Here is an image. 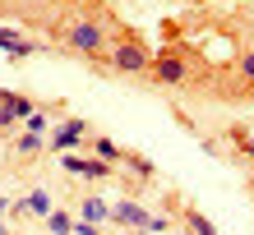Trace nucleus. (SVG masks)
<instances>
[{
	"label": "nucleus",
	"mask_w": 254,
	"mask_h": 235,
	"mask_svg": "<svg viewBox=\"0 0 254 235\" xmlns=\"http://www.w3.org/2000/svg\"><path fill=\"white\" fill-rule=\"evenodd\" d=\"M65 37H69V47L83 51V55H97V51H102V28H97V23H69Z\"/></svg>",
	"instance_id": "nucleus-1"
},
{
	"label": "nucleus",
	"mask_w": 254,
	"mask_h": 235,
	"mask_svg": "<svg viewBox=\"0 0 254 235\" xmlns=\"http://www.w3.org/2000/svg\"><path fill=\"white\" fill-rule=\"evenodd\" d=\"M111 65H116V69H129V74H139V69H148V55H143L139 42H125V47L111 51Z\"/></svg>",
	"instance_id": "nucleus-2"
},
{
	"label": "nucleus",
	"mask_w": 254,
	"mask_h": 235,
	"mask_svg": "<svg viewBox=\"0 0 254 235\" xmlns=\"http://www.w3.org/2000/svg\"><path fill=\"white\" fill-rule=\"evenodd\" d=\"M111 217H116V222H125V226H148V231H153V217H148L139 203H116Z\"/></svg>",
	"instance_id": "nucleus-3"
},
{
	"label": "nucleus",
	"mask_w": 254,
	"mask_h": 235,
	"mask_svg": "<svg viewBox=\"0 0 254 235\" xmlns=\"http://www.w3.org/2000/svg\"><path fill=\"white\" fill-rule=\"evenodd\" d=\"M153 69H157V79H167V83H176V79H185V65H181V55H157L153 60Z\"/></svg>",
	"instance_id": "nucleus-4"
},
{
	"label": "nucleus",
	"mask_w": 254,
	"mask_h": 235,
	"mask_svg": "<svg viewBox=\"0 0 254 235\" xmlns=\"http://www.w3.org/2000/svg\"><path fill=\"white\" fill-rule=\"evenodd\" d=\"M65 171H74V175H107L111 166H102V161H79V157H69V161H65Z\"/></svg>",
	"instance_id": "nucleus-5"
},
{
	"label": "nucleus",
	"mask_w": 254,
	"mask_h": 235,
	"mask_svg": "<svg viewBox=\"0 0 254 235\" xmlns=\"http://www.w3.org/2000/svg\"><path fill=\"white\" fill-rule=\"evenodd\" d=\"M83 217H88V222H107L111 208H107L102 198H83Z\"/></svg>",
	"instance_id": "nucleus-6"
},
{
	"label": "nucleus",
	"mask_w": 254,
	"mask_h": 235,
	"mask_svg": "<svg viewBox=\"0 0 254 235\" xmlns=\"http://www.w3.org/2000/svg\"><path fill=\"white\" fill-rule=\"evenodd\" d=\"M79 139H83V125H79V120H69L61 134H56V148H69V143H79Z\"/></svg>",
	"instance_id": "nucleus-7"
},
{
	"label": "nucleus",
	"mask_w": 254,
	"mask_h": 235,
	"mask_svg": "<svg viewBox=\"0 0 254 235\" xmlns=\"http://www.w3.org/2000/svg\"><path fill=\"white\" fill-rule=\"evenodd\" d=\"M0 47L14 51V55H28V51H33V42H23V37H14V33H0Z\"/></svg>",
	"instance_id": "nucleus-8"
},
{
	"label": "nucleus",
	"mask_w": 254,
	"mask_h": 235,
	"mask_svg": "<svg viewBox=\"0 0 254 235\" xmlns=\"http://www.w3.org/2000/svg\"><path fill=\"white\" fill-rule=\"evenodd\" d=\"M28 208H33L37 217H51V198H47V194H42V189H37V194L28 198Z\"/></svg>",
	"instance_id": "nucleus-9"
},
{
	"label": "nucleus",
	"mask_w": 254,
	"mask_h": 235,
	"mask_svg": "<svg viewBox=\"0 0 254 235\" xmlns=\"http://www.w3.org/2000/svg\"><path fill=\"white\" fill-rule=\"evenodd\" d=\"M231 139H236V148H245L254 157V134H250V129H231Z\"/></svg>",
	"instance_id": "nucleus-10"
},
{
	"label": "nucleus",
	"mask_w": 254,
	"mask_h": 235,
	"mask_svg": "<svg viewBox=\"0 0 254 235\" xmlns=\"http://www.w3.org/2000/svg\"><path fill=\"white\" fill-rule=\"evenodd\" d=\"M37 148H42V134H33V129H28V134L19 139V152L28 157V152H37Z\"/></svg>",
	"instance_id": "nucleus-11"
},
{
	"label": "nucleus",
	"mask_w": 254,
	"mask_h": 235,
	"mask_svg": "<svg viewBox=\"0 0 254 235\" xmlns=\"http://www.w3.org/2000/svg\"><path fill=\"white\" fill-rule=\"evenodd\" d=\"M185 222H190V231H194V235H217V231H213V226H208V222H203V217H199V212H190V217H185Z\"/></svg>",
	"instance_id": "nucleus-12"
},
{
	"label": "nucleus",
	"mask_w": 254,
	"mask_h": 235,
	"mask_svg": "<svg viewBox=\"0 0 254 235\" xmlns=\"http://www.w3.org/2000/svg\"><path fill=\"white\" fill-rule=\"evenodd\" d=\"M47 222H51V231H56V235H69V231H74V222H69V217H56V212H51Z\"/></svg>",
	"instance_id": "nucleus-13"
},
{
	"label": "nucleus",
	"mask_w": 254,
	"mask_h": 235,
	"mask_svg": "<svg viewBox=\"0 0 254 235\" xmlns=\"http://www.w3.org/2000/svg\"><path fill=\"white\" fill-rule=\"evenodd\" d=\"M241 74L254 83V51H250V55H241Z\"/></svg>",
	"instance_id": "nucleus-14"
}]
</instances>
